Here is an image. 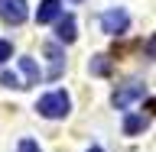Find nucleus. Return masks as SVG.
I'll list each match as a JSON object with an SVG mask.
<instances>
[{
  "instance_id": "4",
  "label": "nucleus",
  "mask_w": 156,
  "mask_h": 152,
  "mask_svg": "<svg viewBox=\"0 0 156 152\" xmlns=\"http://www.w3.org/2000/svg\"><path fill=\"white\" fill-rule=\"evenodd\" d=\"M0 19L10 26H20L26 19V0H0Z\"/></svg>"
},
{
  "instance_id": "14",
  "label": "nucleus",
  "mask_w": 156,
  "mask_h": 152,
  "mask_svg": "<svg viewBox=\"0 0 156 152\" xmlns=\"http://www.w3.org/2000/svg\"><path fill=\"white\" fill-rule=\"evenodd\" d=\"M88 152H101V149H98V146H91V149H88Z\"/></svg>"
},
{
  "instance_id": "13",
  "label": "nucleus",
  "mask_w": 156,
  "mask_h": 152,
  "mask_svg": "<svg viewBox=\"0 0 156 152\" xmlns=\"http://www.w3.org/2000/svg\"><path fill=\"white\" fill-rule=\"evenodd\" d=\"M10 55H13V46H10V42H0V65H3Z\"/></svg>"
},
{
  "instance_id": "10",
  "label": "nucleus",
  "mask_w": 156,
  "mask_h": 152,
  "mask_svg": "<svg viewBox=\"0 0 156 152\" xmlns=\"http://www.w3.org/2000/svg\"><path fill=\"white\" fill-rule=\"evenodd\" d=\"M111 71V58L107 55H94L91 58V75H107Z\"/></svg>"
},
{
  "instance_id": "3",
  "label": "nucleus",
  "mask_w": 156,
  "mask_h": 152,
  "mask_svg": "<svg viewBox=\"0 0 156 152\" xmlns=\"http://www.w3.org/2000/svg\"><path fill=\"white\" fill-rule=\"evenodd\" d=\"M127 26H130V16H127L124 10H107V13H101V29H104L107 36H120V32H127Z\"/></svg>"
},
{
  "instance_id": "12",
  "label": "nucleus",
  "mask_w": 156,
  "mask_h": 152,
  "mask_svg": "<svg viewBox=\"0 0 156 152\" xmlns=\"http://www.w3.org/2000/svg\"><path fill=\"white\" fill-rule=\"evenodd\" d=\"M16 152H39V143H36V139H20Z\"/></svg>"
},
{
  "instance_id": "11",
  "label": "nucleus",
  "mask_w": 156,
  "mask_h": 152,
  "mask_svg": "<svg viewBox=\"0 0 156 152\" xmlns=\"http://www.w3.org/2000/svg\"><path fill=\"white\" fill-rule=\"evenodd\" d=\"M0 84H3V87H23V84H20V78L13 75V71H3V75H0Z\"/></svg>"
},
{
  "instance_id": "5",
  "label": "nucleus",
  "mask_w": 156,
  "mask_h": 152,
  "mask_svg": "<svg viewBox=\"0 0 156 152\" xmlns=\"http://www.w3.org/2000/svg\"><path fill=\"white\" fill-rule=\"evenodd\" d=\"M46 58H49V71H46V78H49V81L62 78V68H65V55H62V49H58L55 42H49V46H46Z\"/></svg>"
},
{
  "instance_id": "6",
  "label": "nucleus",
  "mask_w": 156,
  "mask_h": 152,
  "mask_svg": "<svg viewBox=\"0 0 156 152\" xmlns=\"http://www.w3.org/2000/svg\"><path fill=\"white\" fill-rule=\"evenodd\" d=\"M62 16V0H42L36 10V19L39 23H52V19Z\"/></svg>"
},
{
  "instance_id": "7",
  "label": "nucleus",
  "mask_w": 156,
  "mask_h": 152,
  "mask_svg": "<svg viewBox=\"0 0 156 152\" xmlns=\"http://www.w3.org/2000/svg\"><path fill=\"white\" fill-rule=\"evenodd\" d=\"M55 36L62 39V42H75V36H78V26H75V16H58V29H55Z\"/></svg>"
},
{
  "instance_id": "1",
  "label": "nucleus",
  "mask_w": 156,
  "mask_h": 152,
  "mask_svg": "<svg viewBox=\"0 0 156 152\" xmlns=\"http://www.w3.org/2000/svg\"><path fill=\"white\" fill-rule=\"evenodd\" d=\"M36 110L46 117V120H62V117H68V110H72V100H68L65 91H52V94L39 97Z\"/></svg>"
},
{
  "instance_id": "9",
  "label": "nucleus",
  "mask_w": 156,
  "mask_h": 152,
  "mask_svg": "<svg viewBox=\"0 0 156 152\" xmlns=\"http://www.w3.org/2000/svg\"><path fill=\"white\" fill-rule=\"evenodd\" d=\"M146 123H150L146 117H136V113H130V117L124 120V133H127V136H136L140 130H146Z\"/></svg>"
},
{
  "instance_id": "8",
  "label": "nucleus",
  "mask_w": 156,
  "mask_h": 152,
  "mask_svg": "<svg viewBox=\"0 0 156 152\" xmlns=\"http://www.w3.org/2000/svg\"><path fill=\"white\" fill-rule=\"evenodd\" d=\"M20 68H23V75H26V84H23V87L39 84V68H36V62H33V58H20Z\"/></svg>"
},
{
  "instance_id": "2",
  "label": "nucleus",
  "mask_w": 156,
  "mask_h": 152,
  "mask_svg": "<svg viewBox=\"0 0 156 152\" xmlns=\"http://www.w3.org/2000/svg\"><path fill=\"white\" fill-rule=\"evenodd\" d=\"M143 94H146V87L140 84V81H127L120 91H114V97H111V100H114V107H117V110H127L130 104L143 100Z\"/></svg>"
}]
</instances>
